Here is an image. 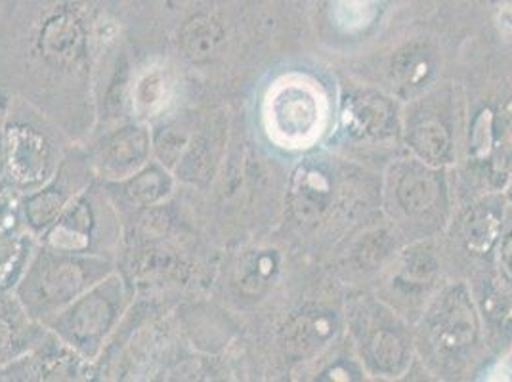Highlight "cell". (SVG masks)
<instances>
[{
    "instance_id": "1",
    "label": "cell",
    "mask_w": 512,
    "mask_h": 382,
    "mask_svg": "<svg viewBox=\"0 0 512 382\" xmlns=\"http://www.w3.org/2000/svg\"><path fill=\"white\" fill-rule=\"evenodd\" d=\"M115 270V258L65 253L39 243L14 295L27 314L44 325Z\"/></svg>"
},
{
    "instance_id": "2",
    "label": "cell",
    "mask_w": 512,
    "mask_h": 382,
    "mask_svg": "<svg viewBox=\"0 0 512 382\" xmlns=\"http://www.w3.org/2000/svg\"><path fill=\"white\" fill-rule=\"evenodd\" d=\"M2 132L6 180L22 195L43 188L71 149L60 130L22 98L6 102Z\"/></svg>"
},
{
    "instance_id": "3",
    "label": "cell",
    "mask_w": 512,
    "mask_h": 382,
    "mask_svg": "<svg viewBox=\"0 0 512 382\" xmlns=\"http://www.w3.org/2000/svg\"><path fill=\"white\" fill-rule=\"evenodd\" d=\"M132 293L117 270L48 319L44 327L83 360L98 361L127 314Z\"/></svg>"
},
{
    "instance_id": "4",
    "label": "cell",
    "mask_w": 512,
    "mask_h": 382,
    "mask_svg": "<svg viewBox=\"0 0 512 382\" xmlns=\"http://www.w3.org/2000/svg\"><path fill=\"white\" fill-rule=\"evenodd\" d=\"M121 241L119 214L109 195L94 182L88 184L56 222L39 237L50 249L115 258Z\"/></svg>"
},
{
    "instance_id": "5",
    "label": "cell",
    "mask_w": 512,
    "mask_h": 382,
    "mask_svg": "<svg viewBox=\"0 0 512 382\" xmlns=\"http://www.w3.org/2000/svg\"><path fill=\"white\" fill-rule=\"evenodd\" d=\"M264 127L281 148H308L320 138L327 102L320 86L304 77H283L264 98Z\"/></svg>"
},
{
    "instance_id": "6",
    "label": "cell",
    "mask_w": 512,
    "mask_h": 382,
    "mask_svg": "<svg viewBox=\"0 0 512 382\" xmlns=\"http://www.w3.org/2000/svg\"><path fill=\"white\" fill-rule=\"evenodd\" d=\"M94 167L90 153L71 148L43 188L22 195V214L25 228L37 239L64 213L65 207L94 182Z\"/></svg>"
},
{
    "instance_id": "7",
    "label": "cell",
    "mask_w": 512,
    "mask_h": 382,
    "mask_svg": "<svg viewBox=\"0 0 512 382\" xmlns=\"http://www.w3.org/2000/svg\"><path fill=\"white\" fill-rule=\"evenodd\" d=\"M88 365L90 361L50 333L37 348L0 369V381H71L86 375Z\"/></svg>"
},
{
    "instance_id": "8",
    "label": "cell",
    "mask_w": 512,
    "mask_h": 382,
    "mask_svg": "<svg viewBox=\"0 0 512 382\" xmlns=\"http://www.w3.org/2000/svg\"><path fill=\"white\" fill-rule=\"evenodd\" d=\"M151 136L144 125H128L106 136L90 161L94 172L109 180L123 182L150 163Z\"/></svg>"
},
{
    "instance_id": "9",
    "label": "cell",
    "mask_w": 512,
    "mask_h": 382,
    "mask_svg": "<svg viewBox=\"0 0 512 382\" xmlns=\"http://www.w3.org/2000/svg\"><path fill=\"white\" fill-rule=\"evenodd\" d=\"M50 331L31 318L22 302L10 293H0V369L37 348Z\"/></svg>"
},
{
    "instance_id": "10",
    "label": "cell",
    "mask_w": 512,
    "mask_h": 382,
    "mask_svg": "<svg viewBox=\"0 0 512 382\" xmlns=\"http://www.w3.org/2000/svg\"><path fill=\"white\" fill-rule=\"evenodd\" d=\"M85 25L71 10H60L43 25L41 48L46 60L65 65L75 62L85 50Z\"/></svg>"
},
{
    "instance_id": "11",
    "label": "cell",
    "mask_w": 512,
    "mask_h": 382,
    "mask_svg": "<svg viewBox=\"0 0 512 382\" xmlns=\"http://www.w3.org/2000/svg\"><path fill=\"white\" fill-rule=\"evenodd\" d=\"M39 247V239L25 226L0 230V293L16 289Z\"/></svg>"
},
{
    "instance_id": "12",
    "label": "cell",
    "mask_w": 512,
    "mask_h": 382,
    "mask_svg": "<svg viewBox=\"0 0 512 382\" xmlns=\"http://www.w3.org/2000/svg\"><path fill=\"white\" fill-rule=\"evenodd\" d=\"M174 96L171 71L163 65H151L134 83L132 106L140 119L153 121L165 113Z\"/></svg>"
},
{
    "instance_id": "13",
    "label": "cell",
    "mask_w": 512,
    "mask_h": 382,
    "mask_svg": "<svg viewBox=\"0 0 512 382\" xmlns=\"http://www.w3.org/2000/svg\"><path fill=\"white\" fill-rule=\"evenodd\" d=\"M115 184H121V197L132 209L151 207L153 203L165 199L172 190L169 172L153 163H148L144 169L138 170L127 180Z\"/></svg>"
},
{
    "instance_id": "14",
    "label": "cell",
    "mask_w": 512,
    "mask_h": 382,
    "mask_svg": "<svg viewBox=\"0 0 512 382\" xmlns=\"http://www.w3.org/2000/svg\"><path fill=\"white\" fill-rule=\"evenodd\" d=\"M23 224L22 193L8 180L0 184V230L20 228Z\"/></svg>"
},
{
    "instance_id": "15",
    "label": "cell",
    "mask_w": 512,
    "mask_h": 382,
    "mask_svg": "<svg viewBox=\"0 0 512 382\" xmlns=\"http://www.w3.org/2000/svg\"><path fill=\"white\" fill-rule=\"evenodd\" d=\"M6 180V159H4V132H2V111H0V184Z\"/></svg>"
}]
</instances>
